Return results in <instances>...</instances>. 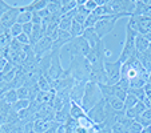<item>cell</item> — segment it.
Here are the masks:
<instances>
[{
    "instance_id": "cell-28",
    "label": "cell",
    "mask_w": 151,
    "mask_h": 133,
    "mask_svg": "<svg viewBox=\"0 0 151 133\" xmlns=\"http://www.w3.org/2000/svg\"><path fill=\"white\" fill-rule=\"evenodd\" d=\"M29 105H31V101H29V100H20V99H19L16 102H14L11 107H12V109H14L16 113H19L20 110L27 109Z\"/></svg>"
},
{
    "instance_id": "cell-15",
    "label": "cell",
    "mask_w": 151,
    "mask_h": 133,
    "mask_svg": "<svg viewBox=\"0 0 151 133\" xmlns=\"http://www.w3.org/2000/svg\"><path fill=\"white\" fill-rule=\"evenodd\" d=\"M83 37L87 40V43L90 44L91 48H94L100 40H103V39H100V37L98 36V33L95 32V28H86L84 32H83Z\"/></svg>"
},
{
    "instance_id": "cell-26",
    "label": "cell",
    "mask_w": 151,
    "mask_h": 133,
    "mask_svg": "<svg viewBox=\"0 0 151 133\" xmlns=\"http://www.w3.org/2000/svg\"><path fill=\"white\" fill-rule=\"evenodd\" d=\"M1 99H3L6 102H8L9 105H12L14 102H16L17 100H19V96H17L16 89H9V91H7L6 93L3 95V97H1Z\"/></svg>"
},
{
    "instance_id": "cell-42",
    "label": "cell",
    "mask_w": 151,
    "mask_h": 133,
    "mask_svg": "<svg viewBox=\"0 0 151 133\" xmlns=\"http://www.w3.org/2000/svg\"><path fill=\"white\" fill-rule=\"evenodd\" d=\"M143 36H145V37H146V39H147V40H148V41H150V43H151V31L146 32V33H145V35H143Z\"/></svg>"
},
{
    "instance_id": "cell-39",
    "label": "cell",
    "mask_w": 151,
    "mask_h": 133,
    "mask_svg": "<svg viewBox=\"0 0 151 133\" xmlns=\"http://www.w3.org/2000/svg\"><path fill=\"white\" fill-rule=\"evenodd\" d=\"M0 133H12V124L0 125Z\"/></svg>"
},
{
    "instance_id": "cell-31",
    "label": "cell",
    "mask_w": 151,
    "mask_h": 133,
    "mask_svg": "<svg viewBox=\"0 0 151 133\" xmlns=\"http://www.w3.org/2000/svg\"><path fill=\"white\" fill-rule=\"evenodd\" d=\"M98 21H99V17H98L96 15H94V14L91 12V15H90V16L87 17V20H86L84 28H94V27L96 26Z\"/></svg>"
},
{
    "instance_id": "cell-32",
    "label": "cell",
    "mask_w": 151,
    "mask_h": 133,
    "mask_svg": "<svg viewBox=\"0 0 151 133\" xmlns=\"http://www.w3.org/2000/svg\"><path fill=\"white\" fill-rule=\"evenodd\" d=\"M128 93L134 95L135 97H137L139 101H143V100L146 99V92H145V88H138V89H130L128 91Z\"/></svg>"
},
{
    "instance_id": "cell-5",
    "label": "cell",
    "mask_w": 151,
    "mask_h": 133,
    "mask_svg": "<svg viewBox=\"0 0 151 133\" xmlns=\"http://www.w3.org/2000/svg\"><path fill=\"white\" fill-rule=\"evenodd\" d=\"M122 17H126L124 15H112V16H103L99 17V21L96 23V26L94 27L95 32L98 33V36L100 39H103L104 36L110 33V32L114 29L115 24H116L118 20H120Z\"/></svg>"
},
{
    "instance_id": "cell-40",
    "label": "cell",
    "mask_w": 151,
    "mask_h": 133,
    "mask_svg": "<svg viewBox=\"0 0 151 133\" xmlns=\"http://www.w3.org/2000/svg\"><path fill=\"white\" fill-rule=\"evenodd\" d=\"M142 117H145V119H147V120H150L151 121V108H147V109L143 112L142 115H140Z\"/></svg>"
},
{
    "instance_id": "cell-23",
    "label": "cell",
    "mask_w": 151,
    "mask_h": 133,
    "mask_svg": "<svg viewBox=\"0 0 151 133\" xmlns=\"http://www.w3.org/2000/svg\"><path fill=\"white\" fill-rule=\"evenodd\" d=\"M76 7H78L76 0H62V15L68 14Z\"/></svg>"
},
{
    "instance_id": "cell-24",
    "label": "cell",
    "mask_w": 151,
    "mask_h": 133,
    "mask_svg": "<svg viewBox=\"0 0 151 133\" xmlns=\"http://www.w3.org/2000/svg\"><path fill=\"white\" fill-rule=\"evenodd\" d=\"M138 57H139L140 63L143 64V67L146 68L147 72H151V55L150 52H143V53H138Z\"/></svg>"
},
{
    "instance_id": "cell-9",
    "label": "cell",
    "mask_w": 151,
    "mask_h": 133,
    "mask_svg": "<svg viewBox=\"0 0 151 133\" xmlns=\"http://www.w3.org/2000/svg\"><path fill=\"white\" fill-rule=\"evenodd\" d=\"M52 47H54V41H52L50 37L44 36L42 40H39V41L32 47V51H34V55L36 56V59L40 60L42 57L46 56V55L51 53Z\"/></svg>"
},
{
    "instance_id": "cell-10",
    "label": "cell",
    "mask_w": 151,
    "mask_h": 133,
    "mask_svg": "<svg viewBox=\"0 0 151 133\" xmlns=\"http://www.w3.org/2000/svg\"><path fill=\"white\" fill-rule=\"evenodd\" d=\"M20 11H22V7H14L9 6V8L7 9V12L1 16L0 19V23L6 29H9L14 24H16L17 21V16H19Z\"/></svg>"
},
{
    "instance_id": "cell-25",
    "label": "cell",
    "mask_w": 151,
    "mask_h": 133,
    "mask_svg": "<svg viewBox=\"0 0 151 133\" xmlns=\"http://www.w3.org/2000/svg\"><path fill=\"white\" fill-rule=\"evenodd\" d=\"M17 24H27V23H32V12H28V11H23V8H22V11H20L19 16H17Z\"/></svg>"
},
{
    "instance_id": "cell-14",
    "label": "cell",
    "mask_w": 151,
    "mask_h": 133,
    "mask_svg": "<svg viewBox=\"0 0 151 133\" xmlns=\"http://www.w3.org/2000/svg\"><path fill=\"white\" fill-rule=\"evenodd\" d=\"M70 105H71V100H67L64 107L55 113V121L59 124H64L70 119Z\"/></svg>"
},
{
    "instance_id": "cell-6",
    "label": "cell",
    "mask_w": 151,
    "mask_h": 133,
    "mask_svg": "<svg viewBox=\"0 0 151 133\" xmlns=\"http://www.w3.org/2000/svg\"><path fill=\"white\" fill-rule=\"evenodd\" d=\"M60 52L62 51H59V49H54L51 52V67H50L48 75H47V77L51 81L60 79L64 75V71H66L62 67V63H60Z\"/></svg>"
},
{
    "instance_id": "cell-45",
    "label": "cell",
    "mask_w": 151,
    "mask_h": 133,
    "mask_svg": "<svg viewBox=\"0 0 151 133\" xmlns=\"http://www.w3.org/2000/svg\"><path fill=\"white\" fill-rule=\"evenodd\" d=\"M98 133H99V132H98Z\"/></svg>"
},
{
    "instance_id": "cell-12",
    "label": "cell",
    "mask_w": 151,
    "mask_h": 133,
    "mask_svg": "<svg viewBox=\"0 0 151 133\" xmlns=\"http://www.w3.org/2000/svg\"><path fill=\"white\" fill-rule=\"evenodd\" d=\"M56 124H59V122H56L55 120L54 121L34 120V121H32V130H34V133H46L47 130H50L52 127H55Z\"/></svg>"
},
{
    "instance_id": "cell-34",
    "label": "cell",
    "mask_w": 151,
    "mask_h": 133,
    "mask_svg": "<svg viewBox=\"0 0 151 133\" xmlns=\"http://www.w3.org/2000/svg\"><path fill=\"white\" fill-rule=\"evenodd\" d=\"M143 129V127L139 124V122L137 121V120H134V121L130 124V127H128V133H140Z\"/></svg>"
},
{
    "instance_id": "cell-36",
    "label": "cell",
    "mask_w": 151,
    "mask_h": 133,
    "mask_svg": "<svg viewBox=\"0 0 151 133\" xmlns=\"http://www.w3.org/2000/svg\"><path fill=\"white\" fill-rule=\"evenodd\" d=\"M16 40L19 43H22L23 46H29V36H27L26 33H22L16 37Z\"/></svg>"
},
{
    "instance_id": "cell-29",
    "label": "cell",
    "mask_w": 151,
    "mask_h": 133,
    "mask_svg": "<svg viewBox=\"0 0 151 133\" xmlns=\"http://www.w3.org/2000/svg\"><path fill=\"white\" fill-rule=\"evenodd\" d=\"M146 9V1L145 0H135V9L134 16H143Z\"/></svg>"
},
{
    "instance_id": "cell-37",
    "label": "cell",
    "mask_w": 151,
    "mask_h": 133,
    "mask_svg": "<svg viewBox=\"0 0 151 133\" xmlns=\"http://www.w3.org/2000/svg\"><path fill=\"white\" fill-rule=\"evenodd\" d=\"M8 8H9V4L7 3V1H4V0H0V19H1V16L7 12Z\"/></svg>"
},
{
    "instance_id": "cell-8",
    "label": "cell",
    "mask_w": 151,
    "mask_h": 133,
    "mask_svg": "<svg viewBox=\"0 0 151 133\" xmlns=\"http://www.w3.org/2000/svg\"><path fill=\"white\" fill-rule=\"evenodd\" d=\"M87 116L92 120L94 124H96V125L104 124L106 120H107V104H106V100L103 99L92 109H90L87 112Z\"/></svg>"
},
{
    "instance_id": "cell-16",
    "label": "cell",
    "mask_w": 151,
    "mask_h": 133,
    "mask_svg": "<svg viewBox=\"0 0 151 133\" xmlns=\"http://www.w3.org/2000/svg\"><path fill=\"white\" fill-rule=\"evenodd\" d=\"M84 116H87V112L82 108V105L75 101H71V105H70V117L74 120H79Z\"/></svg>"
},
{
    "instance_id": "cell-13",
    "label": "cell",
    "mask_w": 151,
    "mask_h": 133,
    "mask_svg": "<svg viewBox=\"0 0 151 133\" xmlns=\"http://www.w3.org/2000/svg\"><path fill=\"white\" fill-rule=\"evenodd\" d=\"M146 109H147V107L145 105V102H143V101H139L137 105H135V107L130 108V109H126L124 113H126V116H127L128 119L135 120V119H138V117H139Z\"/></svg>"
},
{
    "instance_id": "cell-19",
    "label": "cell",
    "mask_w": 151,
    "mask_h": 133,
    "mask_svg": "<svg viewBox=\"0 0 151 133\" xmlns=\"http://www.w3.org/2000/svg\"><path fill=\"white\" fill-rule=\"evenodd\" d=\"M106 100V102L115 110V112H124V101L115 96H109V97H103Z\"/></svg>"
},
{
    "instance_id": "cell-44",
    "label": "cell",
    "mask_w": 151,
    "mask_h": 133,
    "mask_svg": "<svg viewBox=\"0 0 151 133\" xmlns=\"http://www.w3.org/2000/svg\"><path fill=\"white\" fill-rule=\"evenodd\" d=\"M148 52H150V55H151V43H150V48H148Z\"/></svg>"
},
{
    "instance_id": "cell-30",
    "label": "cell",
    "mask_w": 151,
    "mask_h": 133,
    "mask_svg": "<svg viewBox=\"0 0 151 133\" xmlns=\"http://www.w3.org/2000/svg\"><path fill=\"white\" fill-rule=\"evenodd\" d=\"M139 102V100L131 93H127V97L124 100V109H130V108L135 107V105Z\"/></svg>"
},
{
    "instance_id": "cell-7",
    "label": "cell",
    "mask_w": 151,
    "mask_h": 133,
    "mask_svg": "<svg viewBox=\"0 0 151 133\" xmlns=\"http://www.w3.org/2000/svg\"><path fill=\"white\" fill-rule=\"evenodd\" d=\"M122 63L119 60L116 61H110L109 59L104 61V71L107 75V80L109 84L107 85H114L120 80V75H122Z\"/></svg>"
},
{
    "instance_id": "cell-33",
    "label": "cell",
    "mask_w": 151,
    "mask_h": 133,
    "mask_svg": "<svg viewBox=\"0 0 151 133\" xmlns=\"http://www.w3.org/2000/svg\"><path fill=\"white\" fill-rule=\"evenodd\" d=\"M9 32H11V36H12V39H16L19 35H22L23 33V26L22 24H14V26L9 28Z\"/></svg>"
},
{
    "instance_id": "cell-38",
    "label": "cell",
    "mask_w": 151,
    "mask_h": 133,
    "mask_svg": "<svg viewBox=\"0 0 151 133\" xmlns=\"http://www.w3.org/2000/svg\"><path fill=\"white\" fill-rule=\"evenodd\" d=\"M32 29H34V24H32V23L23 24V33H26L27 36H31Z\"/></svg>"
},
{
    "instance_id": "cell-17",
    "label": "cell",
    "mask_w": 151,
    "mask_h": 133,
    "mask_svg": "<svg viewBox=\"0 0 151 133\" xmlns=\"http://www.w3.org/2000/svg\"><path fill=\"white\" fill-rule=\"evenodd\" d=\"M47 4H48L47 0H34V1H31L29 4L22 7V8H23V11H28L34 14V12H39L42 9L47 8Z\"/></svg>"
},
{
    "instance_id": "cell-22",
    "label": "cell",
    "mask_w": 151,
    "mask_h": 133,
    "mask_svg": "<svg viewBox=\"0 0 151 133\" xmlns=\"http://www.w3.org/2000/svg\"><path fill=\"white\" fill-rule=\"evenodd\" d=\"M72 21H74V19H72V17H68V16H66V15H63L62 19H60V21H59V29H60V31L70 32V31H71Z\"/></svg>"
},
{
    "instance_id": "cell-21",
    "label": "cell",
    "mask_w": 151,
    "mask_h": 133,
    "mask_svg": "<svg viewBox=\"0 0 151 133\" xmlns=\"http://www.w3.org/2000/svg\"><path fill=\"white\" fill-rule=\"evenodd\" d=\"M47 8H48V11H50V14L51 15H59V16H63L62 15V0L48 1Z\"/></svg>"
},
{
    "instance_id": "cell-1",
    "label": "cell",
    "mask_w": 151,
    "mask_h": 133,
    "mask_svg": "<svg viewBox=\"0 0 151 133\" xmlns=\"http://www.w3.org/2000/svg\"><path fill=\"white\" fill-rule=\"evenodd\" d=\"M75 81H90V73H91V65L86 57H71L68 68L66 69Z\"/></svg>"
},
{
    "instance_id": "cell-18",
    "label": "cell",
    "mask_w": 151,
    "mask_h": 133,
    "mask_svg": "<svg viewBox=\"0 0 151 133\" xmlns=\"http://www.w3.org/2000/svg\"><path fill=\"white\" fill-rule=\"evenodd\" d=\"M150 48V41L146 39L143 35H137L135 37V49H137L138 53H143V52H147Z\"/></svg>"
},
{
    "instance_id": "cell-20",
    "label": "cell",
    "mask_w": 151,
    "mask_h": 133,
    "mask_svg": "<svg viewBox=\"0 0 151 133\" xmlns=\"http://www.w3.org/2000/svg\"><path fill=\"white\" fill-rule=\"evenodd\" d=\"M55 96V92H44V91H39V93L36 95V101L40 105H48L52 101Z\"/></svg>"
},
{
    "instance_id": "cell-11",
    "label": "cell",
    "mask_w": 151,
    "mask_h": 133,
    "mask_svg": "<svg viewBox=\"0 0 151 133\" xmlns=\"http://www.w3.org/2000/svg\"><path fill=\"white\" fill-rule=\"evenodd\" d=\"M87 83L86 81H75V85H74V88H72L71 95H70L71 101H75V102H78V104L82 102L83 95H84V91H86V84H87Z\"/></svg>"
},
{
    "instance_id": "cell-2",
    "label": "cell",
    "mask_w": 151,
    "mask_h": 133,
    "mask_svg": "<svg viewBox=\"0 0 151 133\" xmlns=\"http://www.w3.org/2000/svg\"><path fill=\"white\" fill-rule=\"evenodd\" d=\"M103 100V95H102V91H100V87L95 83H91L88 81L86 84V91H84V95H83V99H82V108L88 112L90 109L95 107L98 102H100Z\"/></svg>"
},
{
    "instance_id": "cell-43",
    "label": "cell",
    "mask_w": 151,
    "mask_h": 133,
    "mask_svg": "<svg viewBox=\"0 0 151 133\" xmlns=\"http://www.w3.org/2000/svg\"><path fill=\"white\" fill-rule=\"evenodd\" d=\"M147 83L151 84V72H148V77H147Z\"/></svg>"
},
{
    "instance_id": "cell-35",
    "label": "cell",
    "mask_w": 151,
    "mask_h": 133,
    "mask_svg": "<svg viewBox=\"0 0 151 133\" xmlns=\"http://www.w3.org/2000/svg\"><path fill=\"white\" fill-rule=\"evenodd\" d=\"M84 7L88 9L90 12H94L98 8V0H86L84 1Z\"/></svg>"
},
{
    "instance_id": "cell-4",
    "label": "cell",
    "mask_w": 151,
    "mask_h": 133,
    "mask_svg": "<svg viewBox=\"0 0 151 133\" xmlns=\"http://www.w3.org/2000/svg\"><path fill=\"white\" fill-rule=\"evenodd\" d=\"M64 49L70 52V56L71 57H86L88 55V52L91 51V47L87 43V40L83 36L79 37H72L70 40L68 44H66Z\"/></svg>"
},
{
    "instance_id": "cell-41",
    "label": "cell",
    "mask_w": 151,
    "mask_h": 133,
    "mask_svg": "<svg viewBox=\"0 0 151 133\" xmlns=\"http://www.w3.org/2000/svg\"><path fill=\"white\" fill-rule=\"evenodd\" d=\"M140 133H151V125H148V127H145Z\"/></svg>"
},
{
    "instance_id": "cell-3",
    "label": "cell",
    "mask_w": 151,
    "mask_h": 133,
    "mask_svg": "<svg viewBox=\"0 0 151 133\" xmlns=\"http://www.w3.org/2000/svg\"><path fill=\"white\" fill-rule=\"evenodd\" d=\"M137 32L130 29L128 27H126V37L124 41H123V47H122V52L119 55V61L126 63L131 59L135 53H137V49H135V37H137Z\"/></svg>"
},
{
    "instance_id": "cell-27",
    "label": "cell",
    "mask_w": 151,
    "mask_h": 133,
    "mask_svg": "<svg viewBox=\"0 0 151 133\" xmlns=\"http://www.w3.org/2000/svg\"><path fill=\"white\" fill-rule=\"evenodd\" d=\"M84 26L82 24L76 23V21H72V26H71V31H70V35L72 37H79V36H83V32H84Z\"/></svg>"
}]
</instances>
